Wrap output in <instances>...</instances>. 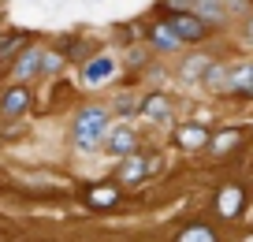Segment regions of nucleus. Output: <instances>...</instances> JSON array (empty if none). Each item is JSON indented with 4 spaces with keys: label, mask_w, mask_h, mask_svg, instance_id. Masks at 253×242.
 <instances>
[{
    "label": "nucleus",
    "mask_w": 253,
    "mask_h": 242,
    "mask_svg": "<svg viewBox=\"0 0 253 242\" xmlns=\"http://www.w3.org/2000/svg\"><path fill=\"white\" fill-rule=\"evenodd\" d=\"M86 205H93V209H108V205H116V187H89L86 190Z\"/></svg>",
    "instance_id": "f8f14e48"
},
{
    "label": "nucleus",
    "mask_w": 253,
    "mask_h": 242,
    "mask_svg": "<svg viewBox=\"0 0 253 242\" xmlns=\"http://www.w3.org/2000/svg\"><path fill=\"white\" fill-rule=\"evenodd\" d=\"M175 142H179L182 149H201V145H209V134H205V127L186 123V127H179V131H175Z\"/></svg>",
    "instance_id": "9d476101"
},
{
    "label": "nucleus",
    "mask_w": 253,
    "mask_h": 242,
    "mask_svg": "<svg viewBox=\"0 0 253 242\" xmlns=\"http://www.w3.org/2000/svg\"><path fill=\"white\" fill-rule=\"evenodd\" d=\"M60 67H63V56L60 52H45V56H41V75H56Z\"/></svg>",
    "instance_id": "2eb2a0df"
},
{
    "label": "nucleus",
    "mask_w": 253,
    "mask_h": 242,
    "mask_svg": "<svg viewBox=\"0 0 253 242\" xmlns=\"http://www.w3.org/2000/svg\"><path fill=\"white\" fill-rule=\"evenodd\" d=\"M145 172H149L145 156H142V153H130V156H123V168H119V183H123V187H138V183L145 179Z\"/></svg>",
    "instance_id": "39448f33"
},
{
    "label": "nucleus",
    "mask_w": 253,
    "mask_h": 242,
    "mask_svg": "<svg viewBox=\"0 0 253 242\" xmlns=\"http://www.w3.org/2000/svg\"><path fill=\"white\" fill-rule=\"evenodd\" d=\"M26 108H30V90L26 86H11L8 94L0 97V116H8V119L23 116Z\"/></svg>",
    "instance_id": "20e7f679"
},
{
    "label": "nucleus",
    "mask_w": 253,
    "mask_h": 242,
    "mask_svg": "<svg viewBox=\"0 0 253 242\" xmlns=\"http://www.w3.org/2000/svg\"><path fill=\"white\" fill-rule=\"evenodd\" d=\"M209 67H212V63H209L205 56H198V60H190L186 67H182V75H186V78H194V75H201V78H205V71H209Z\"/></svg>",
    "instance_id": "f3484780"
},
{
    "label": "nucleus",
    "mask_w": 253,
    "mask_h": 242,
    "mask_svg": "<svg viewBox=\"0 0 253 242\" xmlns=\"http://www.w3.org/2000/svg\"><path fill=\"white\" fill-rule=\"evenodd\" d=\"M246 41L253 45V19H250V26H246Z\"/></svg>",
    "instance_id": "6ab92c4d"
},
{
    "label": "nucleus",
    "mask_w": 253,
    "mask_h": 242,
    "mask_svg": "<svg viewBox=\"0 0 253 242\" xmlns=\"http://www.w3.org/2000/svg\"><path fill=\"white\" fill-rule=\"evenodd\" d=\"M19 45H23V34H8V38H0V60H8Z\"/></svg>",
    "instance_id": "dca6fc26"
},
{
    "label": "nucleus",
    "mask_w": 253,
    "mask_h": 242,
    "mask_svg": "<svg viewBox=\"0 0 253 242\" xmlns=\"http://www.w3.org/2000/svg\"><path fill=\"white\" fill-rule=\"evenodd\" d=\"M238 212H242V190L227 187L220 194V216H238Z\"/></svg>",
    "instance_id": "9b49d317"
},
{
    "label": "nucleus",
    "mask_w": 253,
    "mask_h": 242,
    "mask_svg": "<svg viewBox=\"0 0 253 242\" xmlns=\"http://www.w3.org/2000/svg\"><path fill=\"white\" fill-rule=\"evenodd\" d=\"M104 149H108L112 156H130L138 153V134L130 131V127H108V134H104Z\"/></svg>",
    "instance_id": "f03ea898"
},
{
    "label": "nucleus",
    "mask_w": 253,
    "mask_h": 242,
    "mask_svg": "<svg viewBox=\"0 0 253 242\" xmlns=\"http://www.w3.org/2000/svg\"><path fill=\"white\" fill-rule=\"evenodd\" d=\"M171 26H175V34H179L182 41H201L209 34L205 19H201V15H190V11H179V15L171 19Z\"/></svg>",
    "instance_id": "7ed1b4c3"
},
{
    "label": "nucleus",
    "mask_w": 253,
    "mask_h": 242,
    "mask_svg": "<svg viewBox=\"0 0 253 242\" xmlns=\"http://www.w3.org/2000/svg\"><path fill=\"white\" fill-rule=\"evenodd\" d=\"M194 8H198L205 19H220L223 15V4H220V0H194Z\"/></svg>",
    "instance_id": "4468645a"
},
{
    "label": "nucleus",
    "mask_w": 253,
    "mask_h": 242,
    "mask_svg": "<svg viewBox=\"0 0 253 242\" xmlns=\"http://www.w3.org/2000/svg\"><path fill=\"white\" fill-rule=\"evenodd\" d=\"M149 38H153V45H157V48H179L182 45V38L175 34L171 23H153L149 26Z\"/></svg>",
    "instance_id": "1a4fd4ad"
},
{
    "label": "nucleus",
    "mask_w": 253,
    "mask_h": 242,
    "mask_svg": "<svg viewBox=\"0 0 253 242\" xmlns=\"http://www.w3.org/2000/svg\"><path fill=\"white\" fill-rule=\"evenodd\" d=\"M104 134H108V112H104V108L89 104V108H82L79 116H75V127H71V142H75V149L89 153V149L104 145Z\"/></svg>",
    "instance_id": "f257e3e1"
},
{
    "label": "nucleus",
    "mask_w": 253,
    "mask_h": 242,
    "mask_svg": "<svg viewBox=\"0 0 253 242\" xmlns=\"http://www.w3.org/2000/svg\"><path fill=\"white\" fill-rule=\"evenodd\" d=\"M112 67H116V63H112L108 56H101V60L86 63V71H82V78H86V82H101V78H108V75H112Z\"/></svg>",
    "instance_id": "ddd939ff"
},
{
    "label": "nucleus",
    "mask_w": 253,
    "mask_h": 242,
    "mask_svg": "<svg viewBox=\"0 0 253 242\" xmlns=\"http://www.w3.org/2000/svg\"><path fill=\"white\" fill-rule=\"evenodd\" d=\"M227 86L242 97H253V63H238L227 71Z\"/></svg>",
    "instance_id": "423d86ee"
},
{
    "label": "nucleus",
    "mask_w": 253,
    "mask_h": 242,
    "mask_svg": "<svg viewBox=\"0 0 253 242\" xmlns=\"http://www.w3.org/2000/svg\"><path fill=\"white\" fill-rule=\"evenodd\" d=\"M41 48H26V52H19V60H15V78L19 82H26L30 75H38L41 71Z\"/></svg>",
    "instance_id": "6e6552de"
},
{
    "label": "nucleus",
    "mask_w": 253,
    "mask_h": 242,
    "mask_svg": "<svg viewBox=\"0 0 253 242\" xmlns=\"http://www.w3.org/2000/svg\"><path fill=\"white\" fill-rule=\"evenodd\" d=\"M231 142H238V134H220V138H212V149H216V153H223V149H231Z\"/></svg>",
    "instance_id": "a211bd4d"
},
{
    "label": "nucleus",
    "mask_w": 253,
    "mask_h": 242,
    "mask_svg": "<svg viewBox=\"0 0 253 242\" xmlns=\"http://www.w3.org/2000/svg\"><path fill=\"white\" fill-rule=\"evenodd\" d=\"M142 116H149L153 123H168L171 119V101H168L164 94H153L142 101Z\"/></svg>",
    "instance_id": "0eeeda50"
}]
</instances>
